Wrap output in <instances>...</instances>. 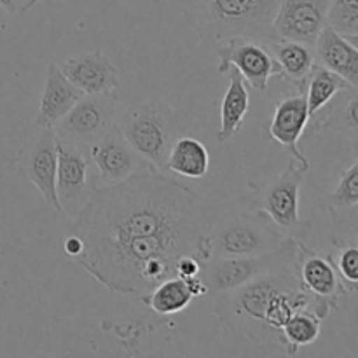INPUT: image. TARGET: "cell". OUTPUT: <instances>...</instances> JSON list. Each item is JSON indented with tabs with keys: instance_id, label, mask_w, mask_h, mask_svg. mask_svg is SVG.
Returning <instances> with one entry per match:
<instances>
[{
	"instance_id": "obj_1",
	"label": "cell",
	"mask_w": 358,
	"mask_h": 358,
	"mask_svg": "<svg viewBox=\"0 0 358 358\" xmlns=\"http://www.w3.org/2000/svg\"><path fill=\"white\" fill-rule=\"evenodd\" d=\"M213 213L208 199L189 185L143 170L91 191L69 233L83 240L73 259L100 285L140 297L175 275L177 261L212 257Z\"/></svg>"
},
{
	"instance_id": "obj_2",
	"label": "cell",
	"mask_w": 358,
	"mask_h": 358,
	"mask_svg": "<svg viewBox=\"0 0 358 358\" xmlns=\"http://www.w3.org/2000/svg\"><path fill=\"white\" fill-rule=\"evenodd\" d=\"M299 310L315 311L324 320L332 308L301 289L294 259L238 289L213 296V311L220 324L255 343H280V331Z\"/></svg>"
},
{
	"instance_id": "obj_3",
	"label": "cell",
	"mask_w": 358,
	"mask_h": 358,
	"mask_svg": "<svg viewBox=\"0 0 358 358\" xmlns=\"http://www.w3.org/2000/svg\"><path fill=\"white\" fill-rule=\"evenodd\" d=\"M212 255L215 257H252L275 252L287 240V234L261 210L229 213L213 219Z\"/></svg>"
},
{
	"instance_id": "obj_4",
	"label": "cell",
	"mask_w": 358,
	"mask_h": 358,
	"mask_svg": "<svg viewBox=\"0 0 358 358\" xmlns=\"http://www.w3.org/2000/svg\"><path fill=\"white\" fill-rule=\"evenodd\" d=\"M115 124L140 156L156 170L166 171L168 152L178 138L177 115L170 107L154 101L133 105Z\"/></svg>"
},
{
	"instance_id": "obj_5",
	"label": "cell",
	"mask_w": 358,
	"mask_h": 358,
	"mask_svg": "<svg viewBox=\"0 0 358 358\" xmlns=\"http://www.w3.org/2000/svg\"><path fill=\"white\" fill-rule=\"evenodd\" d=\"M219 41L248 38L269 44L275 41L273 17L280 0H206Z\"/></svg>"
},
{
	"instance_id": "obj_6",
	"label": "cell",
	"mask_w": 358,
	"mask_h": 358,
	"mask_svg": "<svg viewBox=\"0 0 358 358\" xmlns=\"http://www.w3.org/2000/svg\"><path fill=\"white\" fill-rule=\"evenodd\" d=\"M299 238L289 236L282 243V247L275 252L252 257H212L201 268L203 283L206 287V294H224L238 289L266 273L275 271L280 266L287 264L294 259Z\"/></svg>"
},
{
	"instance_id": "obj_7",
	"label": "cell",
	"mask_w": 358,
	"mask_h": 358,
	"mask_svg": "<svg viewBox=\"0 0 358 358\" xmlns=\"http://www.w3.org/2000/svg\"><path fill=\"white\" fill-rule=\"evenodd\" d=\"M310 170V161L290 157L282 173L264 185L248 208L264 212L287 236L297 238L303 233L299 215V192Z\"/></svg>"
},
{
	"instance_id": "obj_8",
	"label": "cell",
	"mask_w": 358,
	"mask_h": 358,
	"mask_svg": "<svg viewBox=\"0 0 358 358\" xmlns=\"http://www.w3.org/2000/svg\"><path fill=\"white\" fill-rule=\"evenodd\" d=\"M119 93L84 94L55 126L52 131L59 138L93 145L112 126L117 115Z\"/></svg>"
},
{
	"instance_id": "obj_9",
	"label": "cell",
	"mask_w": 358,
	"mask_h": 358,
	"mask_svg": "<svg viewBox=\"0 0 358 358\" xmlns=\"http://www.w3.org/2000/svg\"><path fill=\"white\" fill-rule=\"evenodd\" d=\"M90 161V147L56 136V194L63 213L72 219L91 194Z\"/></svg>"
},
{
	"instance_id": "obj_10",
	"label": "cell",
	"mask_w": 358,
	"mask_h": 358,
	"mask_svg": "<svg viewBox=\"0 0 358 358\" xmlns=\"http://www.w3.org/2000/svg\"><path fill=\"white\" fill-rule=\"evenodd\" d=\"M219 73H227L231 69L238 70L245 83L255 91H266L271 77H280L278 62L273 58L266 44L248 38H227L217 45Z\"/></svg>"
},
{
	"instance_id": "obj_11",
	"label": "cell",
	"mask_w": 358,
	"mask_h": 358,
	"mask_svg": "<svg viewBox=\"0 0 358 358\" xmlns=\"http://www.w3.org/2000/svg\"><path fill=\"white\" fill-rule=\"evenodd\" d=\"M294 271L304 292L325 301L332 310L339 306L341 297L352 294L341 276L336 271L331 255H322L297 240L294 255Z\"/></svg>"
},
{
	"instance_id": "obj_12",
	"label": "cell",
	"mask_w": 358,
	"mask_h": 358,
	"mask_svg": "<svg viewBox=\"0 0 358 358\" xmlns=\"http://www.w3.org/2000/svg\"><path fill=\"white\" fill-rule=\"evenodd\" d=\"M90 157L94 166L98 168L100 180L103 182V185H112L126 180L136 171L156 170L145 157L140 156L129 145L117 124L112 126L98 142L90 145Z\"/></svg>"
},
{
	"instance_id": "obj_13",
	"label": "cell",
	"mask_w": 358,
	"mask_h": 358,
	"mask_svg": "<svg viewBox=\"0 0 358 358\" xmlns=\"http://www.w3.org/2000/svg\"><path fill=\"white\" fill-rule=\"evenodd\" d=\"M331 0H280L273 17L275 41H296L313 48L327 24Z\"/></svg>"
},
{
	"instance_id": "obj_14",
	"label": "cell",
	"mask_w": 358,
	"mask_h": 358,
	"mask_svg": "<svg viewBox=\"0 0 358 358\" xmlns=\"http://www.w3.org/2000/svg\"><path fill=\"white\" fill-rule=\"evenodd\" d=\"M38 129L37 138L21 156L20 171L41 192L49 208L63 213L56 194V135L52 128Z\"/></svg>"
},
{
	"instance_id": "obj_15",
	"label": "cell",
	"mask_w": 358,
	"mask_h": 358,
	"mask_svg": "<svg viewBox=\"0 0 358 358\" xmlns=\"http://www.w3.org/2000/svg\"><path fill=\"white\" fill-rule=\"evenodd\" d=\"M62 72L84 94H108L121 90L117 69L101 51L72 56L63 63Z\"/></svg>"
},
{
	"instance_id": "obj_16",
	"label": "cell",
	"mask_w": 358,
	"mask_h": 358,
	"mask_svg": "<svg viewBox=\"0 0 358 358\" xmlns=\"http://www.w3.org/2000/svg\"><path fill=\"white\" fill-rule=\"evenodd\" d=\"M315 63L338 73L350 86H358V49L357 41L345 37L325 24L313 45Z\"/></svg>"
},
{
	"instance_id": "obj_17",
	"label": "cell",
	"mask_w": 358,
	"mask_h": 358,
	"mask_svg": "<svg viewBox=\"0 0 358 358\" xmlns=\"http://www.w3.org/2000/svg\"><path fill=\"white\" fill-rule=\"evenodd\" d=\"M308 122H310V114H308L306 96H304V91H301L296 96L283 98L276 103L271 124H269V135L283 149L289 150L290 156L304 161L306 156L301 152L297 143H299Z\"/></svg>"
},
{
	"instance_id": "obj_18",
	"label": "cell",
	"mask_w": 358,
	"mask_h": 358,
	"mask_svg": "<svg viewBox=\"0 0 358 358\" xmlns=\"http://www.w3.org/2000/svg\"><path fill=\"white\" fill-rule=\"evenodd\" d=\"M83 96V91L77 90L63 76L62 69L56 63H49L41 105H38L37 117H35L37 128H52Z\"/></svg>"
},
{
	"instance_id": "obj_19",
	"label": "cell",
	"mask_w": 358,
	"mask_h": 358,
	"mask_svg": "<svg viewBox=\"0 0 358 358\" xmlns=\"http://www.w3.org/2000/svg\"><path fill=\"white\" fill-rule=\"evenodd\" d=\"M229 72V87L224 93L222 103H220V126L215 135V140L219 143H226L227 140H231L240 131L245 117L250 110V96H248L243 77L234 69H231Z\"/></svg>"
},
{
	"instance_id": "obj_20",
	"label": "cell",
	"mask_w": 358,
	"mask_h": 358,
	"mask_svg": "<svg viewBox=\"0 0 358 358\" xmlns=\"http://www.w3.org/2000/svg\"><path fill=\"white\" fill-rule=\"evenodd\" d=\"M266 48L278 62L280 70H282L280 77L299 87V91H304L311 66L315 65L313 48L296 41H273L266 44Z\"/></svg>"
},
{
	"instance_id": "obj_21",
	"label": "cell",
	"mask_w": 358,
	"mask_h": 358,
	"mask_svg": "<svg viewBox=\"0 0 358 358\" xmlns=\"http://www.w3.org/2000/svg\"><path fill=\"white\" fill-rule=\"evenodd\" d=\"M166 170L187 178H203L210 170L208 149L194 136H178L168 152Z\"/></svg>"
},
{
	"instance_id": "obj_22",
	"label": "cell",
	"mask_w": 358,
	"mask_h": 358,
	"mask_svg": "<svg viewBox=\"0 0 358 358\" xmlns=\"http://www.w3.org/2000/svg\"><path fill=\"white\" fill-rule=\"evenodd\" d=\"M352 91L357 87L350 86L343 77H339L338 73L331 72L325 66L315 63L311 66V72L308 76L306 84H304V96H306V105H308V114L310 119H313L325 105H329V101L334 100L336 94L339 91Z\"/></svg>"
},
{
	"instance_id": "obj_23",
	"label": "cell",
	"mask_w": 358,
	"mask_h": 358,
	"mask_svg": "<svg viewBox=\"0 0 358 358\" xmlns=\"http://www.w3.org/2000/svg\"><path fill=\"white\" fill-rule=\"evenodd\" d=\"M192 294L184 278L171 276L157 283L147 296L142 297L143 303L156 315L170 317L184 311L192 303Z\"/></svg>"
},
{
	"instance_id": "obj_24",
	"label": "cell",
	"mask_w": 358,
	"mask_h": 358,
	"mask_svg": "<svg viewBox=\"0 0 358 358\" xmlns=\"http://www.w3.org/2000/svg\"><path fill=\"white\" fill-rule=\"evenodd\" d=\"M322 318L311 310H299L285 322L280 331V346L289 355H296L303 346H310L320 338Z\"/></svg>"
},
{
	"instance_id": "obj_25",
	"label": "cell",
	"mask_w": 358,
	"mask_h": 358,
	"mask_svg": "<svg viewBox=\"0 0 358 358\" xmlns=\"http://www.w3.org/2000/svg\"><path fill=\"white\" fill-rule=\"evenodd\" d=\"M358 205V159L346 168L339 177L338 185L329 196V212L331 215L357 210Z\"/></svg>"
},
{
	"instance_id": "obj_26",
	"label": "cell",
	"mask_w": 358,
	"mask_h": 358,
	"mask_svg": "<svg viewBox=\"0 0 358 358\" xmlns=\"http://www.w3.org/2000/svg\"><path fill=\"white\" fill-rule=\"evenodd\" d=\"M327 24L345 37L358 38V0H331Z\"/></svg>"
},
{
	"instance_id": "obj_27",
	"label": "cell",
	"mask_w": 358,
	"mask_h": 358,
	"mask_svg": "<svg viewBox=\"0 0 358 358\" xmlns=\"http://www.w3.org/2000/svg\"><path fill=\"white\" fill-rule=\"evenodd\" d=\"M332 243L336 247V255L331 261L334 264L336 271L341 276L343 282L346 283L352 292L357 290L358 283V250L355 243H350V241L339 240L338 236H332Z\"/></svg>"
},
{
	"instance_id": "obj_28",
	"label": "cell",
	"mask_w": 358,
	"mask_h": 358,
	"mask_svg": "<svg viewBox=\"0 0 358 358\" xmlns=\"http://www.w3.org/2000/svg\"><path fill=\"white\" fill-rule=\"evenodd\" d=\"M203 264L192 255H184L177 261V266H175V275L178 278H191V276H196L201 273Z\"/></svg>"
},
{
	"instance_id": "obj_29",
	"label": "cell",
	"mask_w": 358,
	"mask_h": 358,
	"mask_svg": "<svg viewBox=\"0 0 358 358\" xmlns=\"http://www.w3.org/2000/svg\"><path fill=\"white\" fill-rule=\"evenodd\" d=\"M63 250H65V254L73 261V259L83 252V240H80L77 234L69 233V236L63 241Z\"/></svg>"
},
{
	"instance_id": "obj_30",
	"label": "cell",
	"mask_w": 358,
	"mask_h": 358,
	"mask_svg": "<svg viewBox=\"0 0 358 358\" xmlns=\"http://www.w3.org/2000/svg\"><path fill=\"white\" fill-rule=\"evenodd\" d=\"M185 283H187L189 290H191L192 297H201V296H206V287L205 283H203L201 276L196 275V276H191V278H184Z\"/></svg>"
},
{
	"instance_id": "obj_31",
	"label": "cell",
	"mask_w": 358,
	"mask_h": 358,
	"mask_svg": "<svg viewBox=\"0 0 358 358\" xmlns=\"http://www.w3.org/2000/svg\"><path fill=\"white\" fill-rule=\"evenodd\" d=\"M24 3H27V0H0V6L7 14L23 13Z\"/></svg>"
},
{
	"instance_id": "obj_32",
	"label": "cell",
	"mask_w": 358,
	"mask_h": 358,
	"mask_svg": "<svg viewBox=\"0 0 358 358\" xmlns=\"http://www.w3.org/2000/svg\"><path fill=\"white\" fill-rule=\"evenodd\" d=\"M7 16H9V14H7L6 10L2 9V6H0V30H3V28H6V21H7Z\"/></svg>"
},
{
	"instance_id": "obj_33",
	"label": "cell",
	"mask_w": 358,
	"mask_h": 358,
	"mask_svg": "<svg viewBox=\"0 0 358 358\" xmlns=\"http://www.w3.org/2000/svg\"><path fill=\"white\" fill-rule=\"evenodd\" d=\"M38 2H41V0H27V3H24V7H23V13H27V10H30L31 7L37 6Z\"/></svg>"
}]
</instances>
